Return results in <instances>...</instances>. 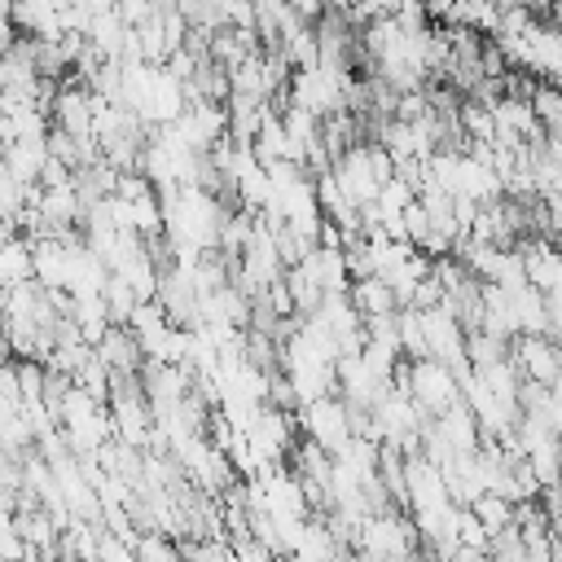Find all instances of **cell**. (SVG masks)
Here are the masks:
<instances>
[{
	"mask_svg": "<svg viewBox=\"0 0 562 562\" xmlns=\"http://www.w3.org/2000/svg\"><path fill=\"white\" fill-rule=\"evenodd\" d=\"M404 382H408L413 400H417L426 413H448L452 404H461V400H465V378H461L452 364L435 360V356L413 360V369L404 373Z\"/></svg>",
	"mask_w": 562,
	"mask_h": 562,
	"instance_id": "cell-1",
	"label": "cell"
},
{
	"mask_svg": "<svg viewBox=\"0 0 562 562\" xmlns=\"http://www.w3.org/2000/svg\"><path fill=\"white\" fill-rule=\"evenodd\" d=\"M303 413V435L312 443H321L325 452H338L351 435H356V408L347 400H334V395H321L312 404L299 408Z\"/></svg>",
	"mask_w": 562,
	"mask_h": 562,
	"instance_id": "cell-2",
	"label": "cell"
},
{
	"mask_svg": "<svg viewBox=\"0 0 562 562\" xmlns=\"http://www.w3.org/2000/svg\"><path fill=\"white\" fill-rule=\"evenodd\" d=\"M351 303H356V312L369 321V316H391V312H400V294L382 281V277H356L351 281Z\"/></svg>",
	"mask_w": 562,
	"mask_h": 562,
	"instance_id": "cell-3",
	"label": "cell"
},
{
	"mask_svg": "<svg viewBox=\"0 0 562 562\" xmlns=\"http://www.w3.org/2000/svg\"><path fill=\"white\" fill-rule=\"evenodd\" d=\"M452 4H457V0H426V13H435V18H448V13H452Z\"/></svg>",
	"mask_w": 562,
	"mask_h": 562,
	"instance_id": "cell-4",
	"label": "cell"
},
{
	"mask_svg": "<svg viewBox=\"0 0 562 562\" xmlns=\"http://www.w3.org/2000/svg\"><path fill=\"white\" fill-rule=\"evenodd\" d=\"M325 4H329V9H338V13H347V9L356 4V0H325Z\"/></svg>",
	"mask_w": 562,
	"mask_h": 562,
	"instance_id": "cell-5",
	"label": "cell"
}]
</instances>
